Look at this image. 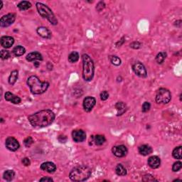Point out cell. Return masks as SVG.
Returning a JSON list of instances; mask_svg holds the SVG:
<instances>
[{"label":"cell","mask_w":182,"mask_h":182,"mask_svg":"<svg viewBox=\"0 0 182 182\" xmlns=\"http://www.w3.org/2000/svg\"><path fill=\"white\" fill-rule=\"evenodd\" d=\"M79 54L77 51H73L68 55V60L70 63H74L79 60Z\"/></svg>","instance_id":"obj_27"},{"label":"cell","mask_w":182,"mask_h":182,"mask_svg":"<svg viewBox=\"0 0 182 182\" xmlns=\"http://www.w3.org/2000/svg\"><path fill=\"white\" fill-rule=\"evenodd\" d=\"M36 7H37L38 13L39 14L40 16L44 19H46L54 26L58 24V19H56L52 10L47 5H44L43 3L41 2H37Z\"/></svg>","instance_id":"obj_5"},{"label":"cell","mask_w":182,"mask_h":182,"mask_svg":"<svg viewBox=\"0 0 182 182\" xmlns=\"http://www.w3.org/2000/svg\"><path fill=\"white\" fill-rule=\"evenodd\" d=\"M39 63H38V62H35L34 63V65L37 68H38V66H39Z\"/></svg>","instance_id":"obj_42"},{"label":"cell","mask_w":182,"mask_h":182,"mask_svg":"<svg viewBox=\"0 0 182 182\" xmlns=\"http://www.w3.org/2000/svg\"><path fill=\"white\" fill-rule=\"evenodd\" d=\"M142 181H157V179H156L151 174H145L142 177Z\"/></svg>","instance_id":"obj_32"},{"label":"cell","mask_w":182,"mask_h":182,"mask_svg":"<svg viewBox=\"0 0 182 182\" xmlns=\"http://www.w3.org/2000/svg\"><path fill=\"white\" fill-rule=\"evenodd\" d=\"M5 146L8 149L12 152H15L20 147V145L18 140L13 137H7L5 141Z\"/></svg>","instance_id":"obj_10"},{"label":"cell","mask_w":182,"mask_h":182,"mask_svg":"<svg viewBox=\"0 0 182 182\" xmlns=\"http://www.w3.org/2000/svg\"><path fill=\"white\" fill-rule=\"evenodd\" d=\"M33 143V138L31 137H26V138L25 139L24 141V144L25 147H30L31 145H32Z\"/></svg>","instance_id":"obj_34"},{"label":"cell","mask_w":182,"mask_h":182,"mask_svg":"<svg viewBox=\"0 0 182 182\" xmlns=\"http://www.w3.org/2000/svg\"><path fill=\"white\" fill-rule=\"evenodd\" d=\"M181 146L177 147L172 152L173 157L176 159H181Z\"/></svg>","instance_id":"obj_29"},{"label":"cell","mask_w":182,"mask_h":182,"mask_svg":"<svg viewBox=\"0 0 182 182\" xmlns=\"http://www.w3.org/2000/svg\"><path fill=\"white\" fill-rule=\"evenodd\" d=\"M39 181H54V179L51 177H42L39 179Z\"/></svg>","instance_id":"obj_41"},{"label":"cell","mask_w":182,"mask_h":182,"mask_svg":"<svg viewBox=\"0 0 182 182\" xmlns=\"http://www.w3.org/2000/svg\"><path fill=\"white\" fill-rule=\"evenodd\" d=\"M0 42H1V45L2 47L9 48L14 44V39L12 37H9V36H4L0 39Z\"/></svg>","instance_id":"obj_14"},{"label":"cell","mask_w":182,"mask_h":182,"mask_svg":"<svg viewBox=\"0 0 182 182\" xmlns=\"http://www.w3.org/2000/svg\"><path fill=\"white\" fill-rule=\"evenodd\" d=\"M150 108H151V104L149 102H145L142 106V113H147L149 111Z\"/></svg>","instance_id":"obj_33"},{"label":"cell","mask_w":182,"mask_h":182,"mask_svg":"<svg viewBox=\"0 0 182 182\" xmlns=\"http://www.w3.org/2000/svg\"><path fill=\"white\" fill-rule=\"evenodd\" d=\"M15 177V172L13 170H7L3 173L4 179L7 181H12Z\"/></svg>","instance_id":"obj_25"},{"label":"cell","mask_w":182,"mask_h":182,"mask_svg":"<svg viewBox=\"0 0 182 182\" xmlns=\"http://www.w3.org/2000/svg\"><path fill=\"white\" fill-rule=\"evenodd\" d=\"M113 154L117 157H124L128 153V149L126 146L124 145H117L114 146L112 149Z\"/></svg>","instance_id":"obj_11"},{"label":"cell","mask_w":182,"mask_h":182,"mask_svg":"<svg viewBox=\"0 0 182 182\" xmlns=\"http://www.w3.org/2000/svg\"><path fill=\"white\" fill-rule=\"evenodd\" d=\"M37 32L39 36L46 39H50L51 38L52 33L47 27L40 26L37 29Z\"/></svg>","instance_id":"obj_13"},{"label":"cell","mask_w":182,"mask_h":182,"mask_svg":"<svg viewBox=\"0 0 182 182\" xmlns=\"http://www.w3.org/2000/svg\"><path fill=\"white\" fill-rule=\"evenodd\" d=\"M92 138L97 146L103 145L105 142V141H106V139H105L104 135H97L96 136H92Z\"/></svg>","instance_id":"obj_21"},{"label":"cell","mask_w":182,"mask_h":182,"mask_svg":"<svg viewBox=\"0 0 182 182\" xmlns=\"http://www.w3.org/2000/svg\"><path fill=\"white\" fill-rule=\"evenodd\" d=\"M138 152H139V153L141 154V155L147 156L152 153L153 149H152V148L150 147L149 145H141L140 147H139Z\"/></svg>","instance_id":"obj_19"},{"label":"cell","mask_w":182,"mask_h":182,"mask_svg":"<svg viewBox=\"0 0 182 182\" xmlns=\"http://www.w3.org/2000/svg\"><path fill=\"white\" fill-rule=\"evenodd\" d=\"M10 57V53L7 50H2L1 51V58L2 60H6Z\"/></svg>","instance_id":"obj_35"},{"label":"cell","mask_w":182,"mask_h":182,"mask_svg":"<svg viewBox=\"0 0 182 182\" xmlns=\"http://www.w3.org/2000/svg\"><path fill=\"white\" fill-rule=\"evenodd\" d=\"M82 76L85 81L90 82L93 79L95 74V65L93 59L89 55L84 54L82 55Z\"/></svg>","instance_id":"obj_2"},{"label":"cell","mask_w":182,"mask_h":182,"mask_svg":"<svg viewBox=\"0 0 182 182\" xmlns=\"http://www.w3.org/2000/svg\"><path fill=\"white\" fill-rule=\"evenodd\" d=\"M56 115L51 110H43L29 115L28 120L34 128H46L54 122Z\"/></svg>","instance_id":"obj_1"},{"label":"cell","mask_w":182,"mask_h":182,"mask_svg":"<svg viewBox=\"0 0 182 182\" xmlns=\"http://www.w3.org/2000/svg\"><path fill=\"white\" fill-rule=\"evenodd\" d=\"M72 137L75 142H82L86 139V133L82 130H75L72 132Z\"/></svg>","instance_id":"obj_12"},{"label":"cell","mask_w":182,"mask_h":182,"mask_svg":"<svg viewBox=\"0 0 182 182\" xmlns=\"http://www.w3.org/2000/svg\"><path fill=\"white\" fill-rule=\"evenodd\" d=\"M26 59L27 61H29V62H32V61H37V60L42 61L43 60V57H42V55L40 54L39 52L33 51V52L29 53V54L26 56Z\"/></svg>","instance_id":"obj_18"},{"label":"cell","mask_w":182,"mask_h":182,"mask_svg":"<svg viewBox=\"0 0 182 182\" xmlns=\"http://www.w3.org/2000/svg\"><path fill=\"white\" fill-rule=\"evenodd\" d=\"M171 100V92L168 89L161 88L156 92L155 97L156 103L158 104H168Z\"/></svg>","instance_id":"obj_6"},{"label":"cell","mask_w":182,"mask_h":182,"mask_svg":"<svg viewBox=\"0 0 182 182\" xmlns=\"http://www.w3.org/2000/svg\"><path fill=\"white\" fill-rule=\"evenodd\" d=\"M40 168H41V170L46 171V172L49 173H53L56 171V164H55L54 163L51 162H44L43 164H41Z\"/></svg>","instance_id":"obj_15"},{"label":"cell","mask_w":182,"mask_h":182,"mask_svg":"<svg viewBox=\"0 0 182 182\" xmlns=\"http://www.w3.org/2000/svg\"><path fill=\"white\" fill-rule=\"evenodd\" d=\"M142 44L140 42L134 41L130 44V46L132 48H134V49H139V48L142 47Z\"/></svg>","instance_id":"obj_36"},{"label":"cell","mask_w":182,"mask_h":182,"mask_svg":"<svg viewBox=\"0 0 182 182\" xmlns=\"http://www.w3.org/2000/svg\"><path fill=\"white\" fill-rule=\"evenodd\" d=\"M182 168V163L180 161H177V162H174L172 166V171L173 172H177V171H180Z\"/></svg>","instance_id":"obj_31"},{"label":"cell","mask_w":182,"mask_h":182,"mask_svg":"<svg viewBox=\"0 0 182 182\" xmlns=\"http://www.w3.org/2000/svg\"><path fill=\"white\" fill-rule=\"evenodd\" d=\"M124 39H125V38H124V37H122V39H120L119 41H117V43H116V46H117V47H120V46L123 45V44L124 43V41H125V40H124Z\"/></svg>","instance_id":"obj_40"},{"label":"cell","mask_w":182,"mask_h":182,"mask_svg":"<svg viewBox=\"0 0 182 182\" xmlns=\"http://www.w3.org/2000/svg\"><path fill=\"white\" fill-rule=\"evenodd\" d=\"M147 164L152 169H157L160 166L161 159L157 156H152L148 159Z\"/></svg>","instance_id":"obj_17"},{"label":"cell","mask_w":182,"mask_h":182,"mask_svg":"<svg viewBox=\"0 0 182 182\" xmlns=\"http://www.w3.org/2000/svg\"><path fill=\"white\" fill-rule=\"evenodd\" d=\"M100 96L101 100L105 101V100H107V99H108L109 93H108V92H107V91L104 90V91H103L102 93H101Z\"/></svg>","instance_id":"obj_37"},{"label":"cell","mask_w":182,"mask_h":182,"mask_svg":"<svg viewBox=\"0 0 182 182\" xmlns=\"http://www.w3.org/2000/svg\"><path fill=\"white\" fill-rule=\"evenodd\" d=\"M16 20V15L13 13H9L3 16L0 19V26L2 28H6L14 24Z\"/></svg>","instance_id":"obj_8"},{"label":"cell","mask_w":182,"mask_h":182,"mask_svg":"<svg viewBox=\"0 0 182 182\" xmlns=\"http://www.w3.org/2000/svg\"><path fill=\"white\" fill-rule=\"evenodd\" d=\"M14 56L16 57L22 56L26 53V49L24 47H23L22 46H17L16 47L14 48L13 51H12Z\"/></svg>","instance_id":"obj_24"},{"label":"cell","mask_w":182,"mask_h":182,"mask_svg":"<svg viewBox=\"0 0 182 182\" xmlns=\"http://www.w3.org/2000/svg\"><path fill=\"white\" fill-rule=\"evenodd\" d=\"M18 77H19V71L17 70H14V71H12L9 77V80H8L9 83L11 85V86H14V85L16 83V80L18 79Z\"/></svg>","instance_id":"obj_23"},{"label":"cell","mask_w":182,"mask_h":182,"mask_svg":"<svg viewBox=\"0 0 182 182\" xmlns=\"http://www.w3.org/2000/svg\"><path fill=\"white\" fill-rule=\"evenodd\" d=\"M115 173L120 177H124L128 173V171L125 167L121 164H118L115 167Z\"/></svg>","instance_id":"obj_22"},{"label":"cell","mask_w":182,"mask_h":182,"mask_svg":"<svg viewBox=\"0 0 182 182\" xmlns=\"http://www.w3.org/2000/svg\"><path fill=\"white\" fill-rule=\"evenodd\" d=\"M31 4L28 1H22L17 5V7L21 11H26L31 7Z\"/></svg>","instance_id":"obj_26"},{"label":"cell","mask_w":182,"mask_h":182,"mask_svg":"<svg viewBox=\"0 0 182 182\" xmlns=\"http://www.w3.org/2000/svg\"><path fill=\"white\" fill-rule=\"evenodd\" d=\"M27 85L30 88L33 95H41L44 93L49 87L48 82H42L37 76L31 75L27 79Z\"/></svg>","instance_id":"obj_3"},{"label":"cell","mask_w":182,"mask_h":182,"mask_svg":"<svg viewBox=\"0 0 182 182\" xmlns=\"http://www.w3.org/2000/svg\"><path fill=\"white\" fill-rule=\"evenodd\" d=\"M22 164H24V166H30V164H31L30 159H29L27 158V157H25L24 159H22Z\"/></svg>","instance_id":"obj_39"},{"label":"cell","mask_w":182,"mask_h":182,"mask_svg":"<svg viewBox=\"0 0 182 182\" xmlns=\"http://www.w3.org/2000/svg\"><path fill=\"white\" fill-rule=\"evenodd\" d=\"M96 104V99L94 97L88 96L86 97L82 103V106H83L84 110L87 113H90L92 110L93 108L95 107Z\"/></svg>","instance_id":"obj_9"},{"label":"cell","mask_w":182,"mask_h":182,"mask_svg":"<svg viewBox=\"0 0 182 182\" xmlns=\"http://www.w3.org/2000/svg\"><path fill=\"white\" fill-rule=\"evenodd\" d=\"M105 7V4L104 2H99L98 5L96 6V10L100 12L102 11V10L104 9Z\"/></svg>","instance_id":"obj_38"},{"label":"cell","mask_w":182,"mask_h":182,"mask_svg":"<svg viewBox=\"0 0 182 182\" xmlns=\"http://www.w3.org/2000/svg\"><path fill=\"white\" fill-rule=\"evenodd\" d=\"M115 108L117 111V115L120 116V115H123V114L125 113V112L127 111V109H128V107H127V105L124 103L118 102L115 104Z\"/></svg>","instance_id":"obj_20"},{"label":"cell","mask_w":182,"mask_h":182,"mask_svg":"<svg viewBox=\"0 0 182 182\" xmlns=\"http://www.w3.org/2000/svg\"><path fill=\"white\" fill-rule=\"evenodd\" d=\"M91 176V169L85 165H79L72 169L69 178L73 181H84Z\"/></svg>","instance_id":"obj_4"},{"label":"cell","mask_w":182,"mask_h":182,"mask_svg":"<svg viewBox=\"0 0 182 182\" xmlns=\"http://www.w3.org/2000/svg\"><path fill=\"white\" fill-rule=\"evenodd\" d=\"M5 98L8 102H11L13 104H19L22 102V99L19 97L15 96V95L11 92H9V91L5 93Z\"/></svg>","instance_id":"obj_16"},{"label":"cell","mask_w":182,"mask_h":182,"mask_svg":"<svg viewBox=\"0 0 182 182\" xmlns=\"http://www.w3.org/2000/svg\"><path fill=\"white\" fill-rule=\"evenodd\" d=\"M166 56H167V54L166 52L159 53V54L156 55V56L155 58L156 63H157L158 64H162V63H164V61L165 59H166Z\"/></svg>","instance_id":"obj_28"},{"label":"cell","mask_w":182,"mask_h":182,"mask_svg":"<svg viewBox=\"0 0 182 182\" xmlns=\"http://www.w3.org/2000/svg\"><path fill=\"white\" fill-rule=\"evenodd\" d=\"M110 61L111 63L114 65H116V66H119V65H121L122 61L119 57L117 56H110L109 57Z\"/></svg>","instance_id":"obj_30"},{"label":"cell","mask_w":182,"mask_h":182,"mask_svg":"<svg viewBox=\"0 0 182 182\" xmlns=\"http://www.w3.org/2000/svg\"><path fill=\"white\" fill-rule=\"evenodd\" d=\"M132 70L137 76L140 78H146L147 76V71L145 65L141 62H136L132 65Z\"/></svg>","instance_id":"obj_7"}]
</instances>
